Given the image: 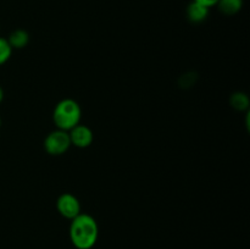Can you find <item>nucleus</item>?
<instances>
[{
	"instance_id": "nucleus-8",
	"label": "nucleus",
	"mask_w": 250,
	"mask_h": 249,
	"mask_svg": "<svg viewBox=\"0 0 250 249\" xmlns=\"http://www.w3.org/2000/svg\"><path fill=\"white\" fill-rule=\"evenodd\" d=\"M216 6L226 16H233L242 10L243 0H219Z\"/></svg>"
},
{
	"instance_id": "nucleus-11",
	"label": "nucleus",
	"mask_w": 250,
	"mask_h": 249,
	"mask_svg": "<svg viewBox=\"0 0 250 249\" xmlns=\"http://www.w3.org/2000/svg\"><path fill=\"white\" fill-rule=\"evenodd\" d=\"M194 1L199 2V4L204 5V6L207 7H212V6H216L217 2H219V0H194Z\"/></svg>"
},
{
	"instance_id": "nucleus-12",
	"label": "nucleus",
	"mask_w": 250,
	"mask_h": 249,
	"mask_svg": "<svg viewBox=\"0 0 250 249\" xmlns=\"http://www.w3.org/2000/svg\"><path fill=\"white\" fill-rule=\"evenodd\" d=\"M2 99H4V90H2V88L0 87V104H1Z\"/></svg>"
},
{
	"instance_id": "nucleus-1",
	"label": "nucleus",
	"mask_w": 250,
	"mask_h": 249,
	"mask_svg": "<svg viewBox=\"0 0 250 249\" xmlns=\"http://www.w3.org/2000/svg\"><path fill=\"white\" fill-rule=\"evenodd\" d=\"M68 236L72 246L77 249H92L99 237V226L92 215L81 212L71 220Z\"/></svg>"
},
{
	"instance_id": "nucleus-7",
	"label": "nucleus",
	"mask_w": 250,
	"mask_h": 249,
	"mask_svg": "<svg viewBox=\"0 0 250 249\" xmlns=\"http://www.w3.org/2000/svg\"><path fill=\"white\" fill-rule=\"evenodd\" d=\"M7 42L12 49H23L29 42V34L24 29H15L7 38Z\"/></svg>"
},
{
	"instance_id": "nucleus-10",
	"label": "nucleus",
	"mask_w": 250,
	"mask_h": 249,
	"mask_svg": "<svg viewBox=\"0 0 250 249\" xmlns=\"http://www.w3.org/2000/svg\"><path fill=\"white\" fill-rule=\"evenodd\" d=\"M12 50L14 49L11 48L7 39L0 37V66L4 65V63H6L10 60L12 55Z\"/></svg>"
},
{
	"instance_id": "nucleus-2",
	"label": "nucleus",
	"mask_w": 250,
	"mask_h": 249,
	"mask_svg": "<svg viewBox=\"0 0 250 249\" xmlns=\"http://www.w3.org/2000/svg\"><path fill=\"white\" fill-rule=\"evenodd\" d=\"M82 110L76 100L62 99L55 105L53 111V121L56 128L62 131H70L73 127L81 124Z\"/></svg>"
},
{
	"instance_id": "nucleus-13",
	"label": "nucleus",
	"mask_w": 250,
	"mask_h": 249,
	"mask_svg": "<svg viewBox=\"0 0 250 249\" xmlns=\"http://www.w3.org/2000/svg\"><path fill=\"white\" fill-rule=\"evenodd\" d=\"M0 127H1V119H0Z\"/></svg>"
},
{
	"instance_id": "nucleus-3",
	"label": "nucleus",
	"mask_w": 250,
	"mask_h": 249,
	"mask_svg": "<svg viewBox=\"0 0 250 249\" xmlns=\"http://www.w3.org/2000/svg\"><path fill=\"white\" fill-rule=\"evenodd\" d=\"M71 141L67 131L54 129L44 139V149L49 155L59 156L65 154L70 149Z\"/></svg>"
},
{
	"instance_id": "nucleus-9",
	"label": "nucleus",
	"mask_w": 250,
	"mask_h": 249,
	"mask_svg": "<svg viewBox=\"0 0 250 249\" xmlns=\"http://www.w3.org/2000/svg\"><path fill=\"white\" fill-rule=\"evenodd\" d=\"M231 105L232 107H234L236 110H239V111L247 110L249 106L248 95L241 92L234 93L233 95H231Z\"/></svg>"
},
{
	"instance_id": "nucleus-4",
	"label": "nucleus",
	"mask_w": 250,
	"mask_h": 249,
	"mask_svg": "<svg viewBox=\"0 0 250 249\" xmlns=\"http://www.w3.org/2000/svg\"><path fill=\"white\" fill-rule=\"evenodd\" d=\"M56 209L61 216L71 221L81 214V203L76 195L71 193H62L56 200Z\"/></svg>"
},
{
	"instance_id": "nucleus-5",
	"label": "nucleus",
	"mask_w": 250,
	"mask_h": 249,
	"mask_svg": "<svg viewBox=\"0 0 250 249\" xmlns=\"http://www.w3.org/2000/svg\"><path fill=\"white\" fill-rule=\"evenodd\" d=\"M68 136H70L71 145H75L80 149L88 148L93 143V139H94V134H93L92 129L82 124H78L77 126L70 129Z\"/></svg>"
},
{
	"instance_id": "nucleus-6",
	"label": "nucleus",
	"mask_w": 250,
	"mask_h": 249,
	"mask_svg": "<svg viewBox=\"0 0 250 249\" xmlns=\"http://www.w3.org/2000/svg\"><path fill=\"white\" fill-rule=\"evenodd\" d=\"M209 7L204 6V5L199 4V2L193 0L187 6L186 15H187V19L192 23H200V22H204L208 19V16H209Z\"/></svg>"
}]
</instances>
